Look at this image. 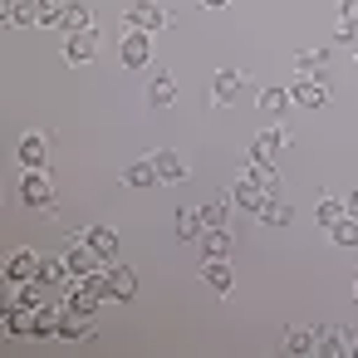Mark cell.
Wrapping results in <instances>:
<instances>
[{"instance_id": "1", "label": "cell", "mask_w": 358, "mask_h": 358, "mask_svg": "<svg viewBox=\"0 0 358 358\" xmlns=\"http://www.w3.org/2000/svg\"><path fill=\"white\" fill-rule=\"evenodd\" d=\"M167 25H172V15L157 6V0H133V6L123 10V20H118L123 35H162Z\"/></svg>"}, {"instance_id": "2", "label": "cell", "mask_w": 358, "mask_h": 358, "mask_svg": "<svg viewBox=\"0 0 358 358\" xmlns=\"http://www.w3.org/2000/svg\"><path fill=\"white\" fill-rule=\"evenodd\" d=\"M103 299H108V294H99V289H94L89 280H79V275L59 289V304H64L69 314H99V304H103Z\"/></svg>"}, {"instance_id": "3", "label": "cell", "mask_w": 358, "mask_h": 358, "mask_svg": "<svg viewBox=\"0 0 358 358\" xmlns=\"http://www.w3.org/2000/svg\"><path fill=\"white\" fill-rule=\"evenodd\" d=\"M20 201L35 206V211H50V206H55V177H50L45 167L25 172V182H20Z\"/></svg>"}, {"instance_id": "4", "label": "cell", "mask_w": 358, "mask_h": 358, "mask_svg": "<svg viewBox=\"0 0 358 358\" xmlns=\"http://www.w3.org/2000/svg\"><path fill=\"white\" fill-rule=\"evenodd\" d=\"M241 94H245V74H241V69H216V74H211V108L236 103Z\"/></svg>"}, {"instance_id": "5", "label": "cell", "mask_w": 358, "mask_h": 358, "mask_svg": "<svg viewBox=\"0 0 358 358\" xmlns=\"http://www.w3.org/2000/svg\"><path fill=\"white\" fill-rule=\"evenodd\" d=\"M64 260H69V270H74V275H94L99 265H108V260H103V255H99V250H94L89 241H84V231H79V236L69 241V250H64Z\"/></svg>"}, {"instance_id": "6", "label": "cell", "mask_w": 358, "mask_h": 358, "mask_svg": "<svg viewBox=\"0 0 358 358\" xmlns=\"http://www.w3.org/2000/svg\"><path fill=\"white\" fill-rule=\"evenodd\" d=\"M118 59H123V69H148L152 64V35H123Z\"/></svg>"}, {"instance_id": "7", "label": "cell", "mask_w": 358, "mask_h": 358, "mask_svg": "<svg viewBox=\"0 0 358 358\" xmlns=\"http://www.w3.org/2000/svg\"><path fill=\"white\" fill-rule=\"evenodd\" d=\"M40 265H45V255L15 250V255L6 260V280H10V285H30V280H40Z\"/></svg>"}, {"instance_id": "8", "label": "cell", "mask_w": 358, "mask_h": 358, "mask_svg": "<svg viewBox=\"0 0 358 358\" xmlns=\"http://www.w3.org/2000/svg\"><path fill=\"white\" fill-rule=\"evenodd\" d=\"M231 201H236V206H245V211H260V206L270 201V192L245 172V177H236V182H231Z\"/></svg>"}, {"instance_id": "9", "label": "cell", "mask_w": 358, "mask_h": 358, "mask_svg": "<svg viewBox=\"0 0 358 358\" xmlns=\"http://www.w3.org/2000/svg\"><path fill=\"white\" fill-rule=\"evenodd\" d=\"M201 280H206V289H216V294H231V289H236V275H231V260H226V255H206Z\"/></svg>"}, {"instance_id": "10", "label": "cell", "mask_w": 358, "mask_h": 358, "mask_svg": "<svg viewBox=\"0 0 358 358\" xmlns=\"http://www.w3.org/2000/svg\"><path fill=\"white\" fill-rule=\"evenodd\" d=\"M94 40H99L94 30H84V35H64V45H59L64 64H89V59L99 55V45H94Z\"/></svg>"}, {"instance_id": "11", "label": "cell", "mask_w": 358, "mask_h": 358, "mask_svg": "<svg viewBox=\"0 0 358 358\" xmlns=\"http://www.w3.org/2000/svg\"><path fill=\"white\" fill-rule=\"evenodd\" d=\"M289 99H294L299 108H324V103H329V89H324V79H304V74H299V79L289 84Z\"/></svg>"}, {"instance_id": "12", "label": "cell", "mask_w": 358, "mask_h": 358, "mask_svg": "<svg viewBox=\"0 0 358 358\" xmlns=\"http://www.w3.org/2000/svg\"><path fill=\"white\" fill-rule=\"evenodd\" d=\"M289 143H294V133L275 123V128H265V133H255V143H250V157H275V152H285Z\"/></svg>"}, {"instance_id": "13", "label": "cell", "mask_w": 358, "mask_h": 358, "mask_svg": "<svg viewBox=\"0 0 358 358\" xmlns=\"http://www.w3.org/2000/svg\"><path fill=\"white\" fill-rule=\"evenodd\" d=\"M15 157H20V167H25V172H35V167H45V162H50V143H45L40 133H25V138H20V148H15Z\"/></svg>"}, {"instance_id": "14", "label": "cell", "mask_w": 358, "mask_h": 358, "mask_svg": "<svg viewBox=\"0 0 358 358\" xmlns=\"http://www.w3.org/2000/svg\"><path fill=\"white\" fill-rule=\"evenodd\" d=\"M138 294V270L133 265H108V299H133Z\"/></svg>"}, {"instance_id": "15", "label": "cell", "mask_w": 358, "mask_h": 358, "mask_svg": "<svg viewBox=\"0 0 358 358\" xmlns=\"http://www.w3.org/2000/svg\"><path fill=\"white\" fill-rule=\"evenodd\" d=\"M0 324H6L10 338H30V334H35V314H30L25 304H15V299L6 304V319H0Z\"/></svg>"}, {"instance_id": "16", "label": "cell", "mask_w": 358, "mask_h": 358, "mask_svg": "<svg viewBox=\"0 0 358 358\" xmlns=\"http://www.w3.org/2000/svg\"><path fill=\"white\" fill-rule=\"evenodd\" d=\"M152 162H157V177L162 182H187V157L182 152H172V148H162V152H152Z\"/></svg>"}, {"instance_id": "17", "label": "cell", "mask_w": 358, "mask_h": 358, "mask_svg": "<svg viewBox=\"0 0 358 358\" xmlns=\"http://www.w3.org/2000/svg\"><path fill=\"white\" fill-rule=\"evenodd\" d=\"M59 324H64V304L50 299V304L35 314V334H30V338H59Z\"/></svg>"}, {"instance_id": "18", "label": "cell", "mask_w": 358, "mask_h": 358, "mask_svg": "<svg viewBox=\"0 0 358 358\" xmlns=\"http://www.w3.org/2000/svg\"><path fill=\"white\" fill-rule=\"evenodd\" d=\"M348 343H353V338H348V329H343V324H324V329H319V348H314V353H319V358H338Z\"/></svg>"}, {"instance_id": "19", "label": "cell", "mask_w": 358, "mask_h": 358, "mask_svg": "<svg viewBox=\"0 0 358 358\" xmlns=\"http://www.w3.org/2000/svg\"><path fill=\"white\" fill-rule=\"evenodd\" d=\"M0 15H6V25H35L40 0H0Z\"/></svg>"}, {"instance_id": "20", "label": "cell", "mask_w": 358, "mask_h": 358, "mask_svg": "<svg viewBox=\"0 0 358 358\" xmlns=\"http://www.w3.org/2000/svg\"><path fill=\"white\" fill-rule=\"evenodd\" d=\"M177 94H182V89H177L172 74H152V84H148V103H152V108H172Z\"/></svg>"}, {"instance_id": "21", "label": "cell", "mask_w": 358, "mask_h": 358, "mask_svg": "<svg viewBox=\"0 0 358 358\" xmlns=\"http://www.w3.org/2000/svg\"><path fill=\"white\" fill-rule=\"evenodd\" d=\"M59 30H64V35H84V30H94V15H89V6H84V0H69V6H64Z\"/></svg>"}, {"instance_id": "22", "label": "cell", "mask_w": 358, "mask_h": 358, "mask_svg": "<svg viewBox=\"0 0 358 358\" xmlns=\"http://www.w3.org/2000/svg\"><path fill=\"white\" fill-rule=\"evenodd\" d=\"M324 69H329V50H299V55H294V74L324 79Z\"/></svg>"}, {"instance_id": "23", "label": "cell", "mask_w": 358, "mask_h": 358, "mask_svg": "<svg viewBox=\"0 0 358 358\" xmlns=\"http://www.w3.org/2000/svg\"><path fill=\"white\" fill-rule=\"evenodd\" d=\"M255 103H260V113H270V118H280L294 99H289V89H280V84H265L260 94H255Z\"/></svg>"}, {"instance_id": "24", "label": "cell", "mask_w": 358, "mask_h": 358, "mask_svg": "<svg viewBox=\"0 0 358 358\" xmlns=\"http://www.w3.org/2000/svg\"><path fill=\"white\" fill-rule=\"evenodd\" d=\"M84 241H89L108 265H113V255H118V231H113V226H89V231H84Z\"/></svg>"}, {"instance_id": "25", "label": "cell", "mask_w": 358, "mask_h": 358, "mask_svg": "<svg viewBox=\"0 0 358 358\" xmlns=\"http://www.w3.org/2000/svg\"><path fill=\"white\" fill-rule=\"evenodd\" d=\"M69 280H74V270H69V260H64V255H55V260H45V265H40V285L64 289Z\"/></svg>"}, {"instance_id": "26", "label": "cell", "mask_w": 358, "mask_h": 358, "mask_svg": "<svg viewBox=\"0 0 358 358\" xmlns=\"http://www.w3.org/2000/svg\"><path fill=\"white\" fill-rule=\"evenodd\" d=\"M255 221L260 226H289L294 221V211H289V201H280V196H270L260 211H255Z\"/></svg>"}, {"instance_id": "27", "label": "cell", "mask_w": 358, "mask_h": 358, "mask_svg": "<svg viewBox=\"0 0 358 358\" xmlns=\"http://www.w3.org/2000/svg\"><path fill=\"white\" fill-rule=\"evenodd\" d=\"M59 338H69V343H84V338H94V324H89V314H69V309H64Z\"/></svg>"}, {"instance_id": "28", "label": "cell", "mask_w": 358, "mask_h": 358, "mask_svg": "<svg viewBox=\"0 0 358 358\" xmlns=\"http://www.w3.org/2000/svg\"><path fill=\"white\" fill-rule=\"evenodd\" d=\"M329 241H334V245H343V250H353V245H358V216H348V211H343V216L329 226Z\"/></svg>"}, {"instance_id": "29", "label": "cell", "mask_w": 358, "mask_h": 358, "mask_svg": "<svg viewBox=\"0 0 358 358\" xmlns=\"http://www.w3.org/2000/svg\"><path fill=\"white\" fill-rule=\"evenodd\" d=\"M123 182H128V187H152V182H162V177H157V162H152V157H138V162L123 172Z\"/></svg>"}, {"instance_id": "30", "label": "cell", "mask_w": 358, "mask_h": 358, "mask_svg": "<svg viewBox=\"0 0 358 358\" xmlns=\"http://www.w3.org/2000/svg\"><path fill=\"white\" fill-rule=\"evenodd\" d=\"M245 172H250V177L270 192V196H280V172L270 167V157H250V167H245Z\"/></svg>"}, {"instance_id": "31", "label": "cell", "mask_w": 358, "mask_h": 358, "mask_svg": "<svg viewBox=\"0 0 358 358\" xmlns=\"http://www.w3.org/2000/svg\"><path fill=\"white\" fill-rule=\"evenodd\" d=\"M201 221H206V226H231V196L216 192V196L201 206Z\"/></svg>"}, {"instance_id": "32", "label": "cell", "mask_w": 358, "mask_h": 358, "mask_svg": "<svg viewBox=\"0 0 358 358\" xmlns=\"http://www.w3.org/2000/svg\"><path fill=\"white\" fill-rule=\"evenodd\" d=\"M196 245H201L206 255H226V250H231V226H206Z\"/></svg>"}, {"instance_id": "33", "label": "cell", "mask_w": 358, "mask_h": 358, "mask_svg": "<svg viewBox=\"0 0 358 358\" xmlns=\"http://www.w3.org/2000/svg\"><path fill=\"white\" fill-rule=\"evenodd\" d=\"M319 348V329H285V353H314Z\"/></svg>"}, {"instance_id": "34", "label": "cell", "mask_w": 358, "mask_h": 358, "mask_svg": "<svg viewBox=\"0 0 358 358\" xmlns=\"http://www.w3.org/2000/svg\"><path fill=\"white\" fill-rule=\"evenodd\" d=\"M10 289H15V304H25L30 314H40V309L50 304V299H45V289H40V280H30V285H10Z\"/></svg>"}, {"instance_id": "35", "label": "cell", "mask_w": 358, "mask_h": 358, "mask_svg": "<svg viewBox=\"0 0 358 358\" xmlns=\"http://www.w3.org/2000/svg\"><path fill=\"white\" fill-rule=\"evenodd\" d=\"M201 231H206V221H201V211H177V236L182 241H201Z\"/></svg>"}, {"instance_id": "36", "label": "cell", "mask_w": 358, "mask_h": 358, "mask_svg": "<svg viewBox=\"0 0 358 358\" xmlns=\"http://www.w3.org/2000/svg\"><path fill=\"white\" fill-rule=\"evenodd\" d=\"M338 216H343V201H338V196H319V201H314V221H319L324 231H329Z\"/></svg>"}, {"instance_id": "37", "label": "cell", "mask_w": 358, "mask_h": 358, "mask_svg": "<svg viewBox=\"0 0 358 358\" xmlns=\"http://www.w3.org/2000/svg\"><path fill=\"white\" fill-rule=\"evenodd\" d=\"M64 6H69V0H40V20L35 25H59L64 20Z\"/></svg>"}, {"instance_id": "38", "label": "cell", "mask_w": 358, "mask_h": 358, "mask_svg": "<svg viewBox=\"0 0 358 358\" xmlns=\"http://www.w3.org/2000/svg\"><path fill=\"white\" fill-rule=\"evenodd\" d=\"M353 30H358L353 20H338V25H334V40H338V45H353Z\"/></svg>"}, {"instance_id": "39", "label": "cell", "mask_w": 358, "mask_h": 358, "mask_svg": "<svg viewBox=\"0 0 358 358\" xmlns=\"http://www.w3.org/2000/svg\"><path fill=\"white\" fill-rule=\"evenodd\" d=\"M338 20H353L358 25V0H338Z\"/></svg>"}, {"instance_id": "40", "label": "cell", "mask_w": 358, "mask_h": 358, "mask_svg": "<svg viewBox=\"0 0 358 358\" xmlns=\"http://www.w3.org/2000/svg\"><path fill=\"white\" fill-rule=\"evenodd\" d=\"M343 211H348V216H358V192H348V196H343Z\"/></svg>"}, {"instance_id": "41", "label": "cell", "mask_w": 358, "mask_h": 358, "mask_svg": "<svg viewBox=\"0 0 358 358\" xmlns=\"http://www.w3.org/2000/svg\"><path fill=\"white\" fill-rule=\"evenodd\" d=\"M231 0H201V10H226Z\"/></svg>"}, {"instance_id": "42", "label": "cell", "mask_w": 358, "mask_h": 358, "mask_svg": "<svg viewBox=\"0 0 358 358\" xmlns=\"http://www.w3.org/2000/svg\"><path fill=\"white\" fill-rule=\"evenodd\" d=\"M348 353H353V358H358V338H353V343H348Z\"/></svg>"}, {"instance_id": "43", "label": "cell", "mask_w": 358, "mask_h": 358, "mask_svg": "<svg viewBox=\"0 0 358 358\" xmlns=\"http://www.w3.org/2000/svg\"><path fill=\"white\" fill-rule=\"evenodd\" d=\"M353 299H358V280H353Z\"/></svg>"}]
</instances>
